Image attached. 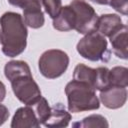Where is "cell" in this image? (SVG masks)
Here are the masks:
<instances>
[{"mask_svg": "<svg viewBox=\"0 0 128 128\" xmlns=\"http://www.w3.org/2000/svg\"><path fill=\"white\" fill-rule=\"evenodd\" d=\"M0 41L2 52L7 57H16L27 45V27L23 17L16 12H6L0 17Z\"/></svg>", "mask_w": 128, "mask_h": 128, "instance_id": "6da1fadb", "label": "cell"}, {"mask_svg": "<svg viewBox=\"0 0 128 128\" xmlns=\"http://www.w3.org/2000/svg\"><path fill=\"white\" fill-rule=\"evenodd\" d=\"M65 93L68 100V109L72 113L96 110L100 107L95 89L85 82L73 79L67 83Z\"/></svg>", "mask_w": 128, "mask_h": 128, "instance_id": "7a4b0ae2", "label": "cell"}, {"mask_svg": "<svg viewBox=\"0 0 128 128\" xmlns=\"http://www.w3.org/2000/svg\"><path fill=\"white\" fill-rule=\"evenodd\" d=\"M77 52L83 58L89 61L108 62L110 60V51L106 38L97 31L85 34L79 40L76 46Z\"/></svg>", "mask_w": 128, "mask_h": 128, "instance_id": "3957f363", "label": "cell"}, {"mask_svg": "<svg viewBox=\"0 0 128 128\" xmlns=\"http://www.w3.org/2000/svg\"><path fill=\"white\" fill-rule=\"evenodd\" d=\"M68 65L69 57L67 53L59 49L45 51L38 61V67L41 74L48 79H55L63 75Z\"/></svg>", "mask_w": 128, "mask_h": 128, "instance_id": "277c9868", "label": "cell"}, {"mask_svg": "<svg viewBox=\"0 0 128 128\" xmlns=\"http://www.w3.org/2000/svg\"><path fill=\"white\" fill-rule=\"evenodd\" d=\"M75 13L74 29L80 34H88L96 31L99 16L94 8L84 0H72L70 3Z\"/></svg>", "mask_w": 128, "mask_h": 128, "instance_id": "5b68a950", "label": "cell"}, {"mask_svg": "<svg viewBox=\"0 0 128 128\" xmlns=\"http://www.w3.org/2000/svg\"><path fill=\"white\" fill-rule=\"evenodd\" d=\"M11 86L16 98L25 105L33 106L42 97L40 88L31 74L14 79L11 81Z\"/></svg>", "mask_w": 128, "mask_h": 128, "instance_id": "8992f818", "label": "cell"}, {"mask_svg": "<svg viewBox=\"0 0 128 128\" xmlns=\"http://www.w3.org/2000/svg\"><path fill=\"white\" fill-rule=\"evenodd\" d=\"M100 101L109 109H118L122 107L127 100V89L125 87L109 86L100 91Z\"/></svg>", "mask_w": 128, "mask_h": 128, "instance_id": "52a82bcc", "label": "cell"}, {"mask_svg": "<svg viewBox=\"0 0 128 128\" xmlns=\"http://www.w3.org/2000/svg\"><path fill=\"white\" fill-rule=\"evenodd\" d=\"M39 126L40 123L34 110L28 105L18 108L11 122L12 128H38Z\"/></svg>", "mask_w": 128, "mask_h": 128, "instance_id": "ba28073f", "label": "cell"}, {"mask_svg": "<svg viewBox=\"0 0 128 128\" xmlns=\"http://www.w3.org/2000/svg\"><path fill=\"white\" fill-rule=\"evenodd\" d=\"M124 26L122 19L117 14H104L98 18L96 31L104 37H110Z\"/></svg>", "mask_w": 128, "mask_h": 128, "instance_id": "9c48e42d", "label": "cell"}, {"mask_svg": "<svg viewBox=\"0 0 128 128\" xmlns=\"http://www.w3.org/2000/svg\"><path fill=\"white\" fill-rule=\"evenodd\" d=\"M71 118V114L65 110L62 104L58 103L51 107V113L43 125L51 128L67 127L69 125Z\"/></svg>", "mask_w": 128, "mask_h": 128, "instance_id": "30bf717a", "label": "cell"}, {"mask_svg": "<svg viewBox=\"0 0 128 128\" xmlns=\"http://www.w3.org/2000/svg\"><path fill=\"white\" fill-rule=\"evenodd\" d=\"M127 34L128 29L127 26L124 24V26L114 33L112 36L109 37L110 43L112 45L113 53L121 59L126 60L128 58V45H127Z\"/></svg>", "mask_w": 128, "mask_h": 128, "instance_id": "8fae6325", "label": "cell"}, {"mask_svg": "<svg viewBox=\"0 0 128 128\" xmlns=\"http://www.w3.org/2000/svg\"><path fill=\"white\" fill-rule=\"evenodd\" d=\"M53 27L58 31H70L75 27V13L70 5L61 8L53 19Z\"/></svg>", "mask_w": 128, "mask_h": 128, "instance_id": "7c38bea8", "label": "cell"}, {"mask_svg": "<svg viewBox=\"0 0 128 128\" xmlns=\"http://www.w3.org/2000/svg\"><path fill=\"white\" fill-rule=\"evenodd\" d=\"M4 74H5V77L11 82L20 76L30 75L31 70H30L29 65L25 61L12 60L6 63L4 67Z\"/></svg>", "mask_w": 128, "mask_h": 128, "instance_id": "4fadbf2b", "label": "cell"}, {"mask_svg": "<svg viewBox=\"0 0 128 128\" xmlns=\"http://www.w3.org/2000/svg\"><path fill=\"white\" fill-rule=\"evenodd\" d=\"M23 17H24V23L33 29L42 27L45 22L44 14L41 10L40 5L31 6L23 9Z\"/></svg>", "mask_w": 128, "mask_h": 128, "instance_id": "5bb4252c", "label": "cell"}, {"mask_svg": "<svg viewBox=\"0 0 128 128\" xmlns=\"http://www.w3.org/2000/svg\"><path fill=\"white\" fill-rule=\"evenodd\" d=\"M110 86L127 87L128 85V69L123 66H116L109 70Z\"/></svg>", "mask_w": 128, "mask_h": 128, "instance_id": "9a60e30c", "label": "cell"}, {"mask_svg": "<svg viewBox=\"0 0 128 128\" xmlns=\"http://www.w3.org/2000/svg\"><path fill=\"white\" fill-rule=\"evenodd\" d=\"M95 78V69L88 67L82 63L78 64L73 73V79L77 81H82L87 84H89L91 87H93V82Z\"/></svg>", "mask_w": 128, "mask_h": 128, "instance_id": "2e32d148", "label": "cell"}, {"mask_svg": "<svg viewBox=\"0 0 128 128\" xmlns=\"http://www.w3.org/2000/svg\"><path fill=\"white\" fill-rule=\"evenodd\" d=\"M73 126L81 127V128H95V127H108L109 124L104 116L93 114L88 117H85L81 122L74 123Z\"/></svg>", "mask_w": 128, "mask_h": 128, "instance_id": "e0dca14e", "label": "cell"}, {"mask_svg": "<svg viewBox=\"0 0 128 128\" xmlns=\"http://www.w3.org/2000/svg\"><path fill=\"white\" fill-rule=\"evenodd\" d=\"M110 86L109 81V69L106 67H98L95 69V78L93 82V88L95 90L102 91Z\"/></svg>", "mask_w": 128, "mask_h": 128, "instance_id": "ac0fdd59", "label": "cell"}, {"mask_svg": "<svg viewBox=\"0 0 128 128\" xmlns=\"http://www.w3.org/2000/svg\"><path fill=\"white\" fill-rule=\"evenodd\" d=\"M34 112L37 116V119L40 124H44V122L48 119L51 113V107L49 106L47 100L44 97H41L37 103L34 105Z\"/></svg>", "mask_w": 128, "mask_h": 128, "instance_id": "d6986e66", "label": "cell"}, {"mask_svg": "<svg viewBox=\"0 0 128 128\" xmlns=\"http://www.w3.org/2000/svg\"><path fill=\"white\" fill-rule=\"evenodd\" d=\"M42 3L45 8V12L54 19L60 12L62 8L61 0H42Z\"/></svg>", "mask_w": 128, "mask_h": 128, "instance_id": "ffe728a7", "label": "cell"}, {"mask_svg": "<svg viewBox=\"0 0 128 128\" xmlns=\"http://www.w3.org/2000/svg\"><path fill=\"white\" fill-rule=\"evenodd\" d=\"M117 12L127 15L128 13V0H109L108 3Z\"/></svg>", "mask_w": 128, "mask_h": 128, "instance_id": "44dd1931", "label": "cell"}, {"mask_svg": "<svg viewBox=\"0 0 128 128\" xmlns=\"http://www.w3.org/2000/svg\"><path fill=\"white\" fill-rule=\"evenodd\" d=\"M8 2L11 5L22 8V9H25L31 6H36V5L41 6L42 4V0H8Z\"/></svg>", "mask_w": 128, "mask_h": 128, "instance_id": "7402d4cb", "label": "cell"}, {"mask_svg": "<svg viewBox=\"0 0 128 128\" xmlns=\"http://www.w3.org/2000/svg\"><path fill=\"white\" fill-rule=\"evenodd\" d=\"M8 117H9L8 108L5 105L0 104V126L3 125L8 120Z\"/></svg>", "mask_w": 128, "mask_h": 128, "instance_id": "603a6c76", "label": "cell"}, {"mask_svg": "<svg viewBox=\"0 0 128 128\" xmlns=\"http://www.w3.org/2000/svg\"><path fill=\"white\" fill-rule=\"evenodd\" d=\"M5 96H6V87H5L4 83L0 81V103L4 100Z\"/></svg>", "mask_w": 128, "mask_h": 128, "instance_id": "cb8c5ba5", "label": "cell"}, {"mask_svg": "<svg viewBox=\"0 0 128 128\" xmlns=\"http://www.w3.org/2000/svg\"><path fill=\"white\" fill-rule=\"evenodd\" d=\"M94 3H97V4H100V5H107L109 3V0H90Z\"/></svg>", "mask_w": 128, "mask_h": 128, "instance_id": "d4e9b609", "label": "cell"}]
</instances>
